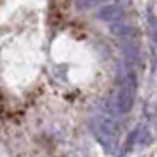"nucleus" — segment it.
Returning <instances> with one entry per match:
<instances>
[{
    "instance_id": "2",
    "label": "nucleus",
    "mask_w": 157,
    "mask_h": 157,
    "mask_svg": "<svg viewBox=\"0 0 157 157\" xmlns=\"http://www.w3.org/2000/svg\"><path fill=\"white\" fill-rule=\"evenodd\" d=\"M94 134L97 136V140L106 150L115 148L117 138H118V125L115 124L113 118L109 117H99L94 120Z\"/></svg>"
},
{
    "instance_id": "3",
    "label": "nucleus",
    "mask_w": 157,
    "mask_h": 157,
    "mask_svg": "<svg viewBox=\"0 0 157 157\" xmlns=\"http://www.w3.org/2000/svg\"><path fill=\"white\" fill-rule=\"evenodd\" d=\"M125 14V9L122 4L118 2H113V4H106V6H102V7L97 11V20H102V21H118L122 20Z\"/></svg>"
},
{
    "instance_id": "1",
    "label": "nucleus",
    "mask_w": 157,
    "mask_h": 157,
    "mask_svg": "<svg viewBox=\"0 0 157 157\" xmlns=\"http://www.w3.org/2000/svg\"><path fill=\"white\" fill-rule=\"evenodd\" d=\"M134 97H136V78L134 74L127 72V76L124 78V81L120 83L118 90L115 94L113 99L115 111L120 115L129 113L132 109V104H134Z\"/></svg>"
},
{
    "instance_id": "4",
    "label": "nucleus",
    "mask_w": 157,
    "mask_h": 157,
    "mask_svg": "<svg viewBox=\"0 0 157 157\" xmlns=\"http://www.w3.org/2000/svg\"><path fill=\"white\" fill-rule=\"evenodd\" d=\"M111 34L117 36V37H131V36H134L136 34V29L118 20V21L111 23Z\"/></svg>"
},
{
    "instance_id": "6",
    "label": "nucleus",
    "mask_w": 157,
    "mask_h": 157,
    "mask_svg": "<svg viewBox=\"0 0 157 157\" xmlns=\"http://www.w3.org/2000/svg\"><path fill=\"white\" fill-rule=\"evenodd\" d=\"M106 0H76V7L78 9H90V7H95L97 4H102Z\"/></svg>"
},
{
    "instance_id": "5",
    "label": "nucleus",
    "mask_w": 157,
    "mask_h": 157,
    "mask_svg": "<svg viewBox=\"0 0 157 157\" xmlns=\"http://www.w3.org/2000/svg\"><path fill=\"white\" fill-rule=\"evenodd\" d=\"M124 53H125V57L129 60H132V62H138L140 60V50H138V46L134 43H129L124 46Z\"/></svg>"
}]
</instances>
